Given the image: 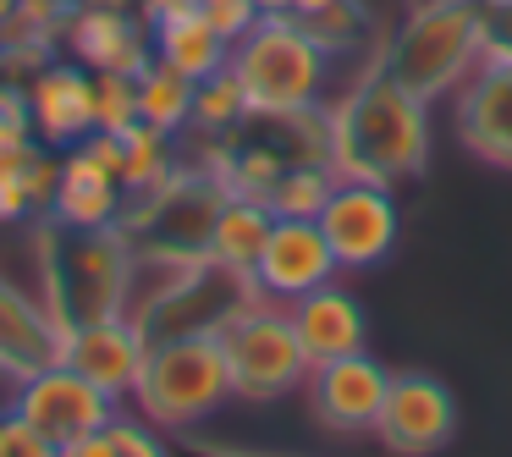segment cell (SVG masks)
Instances as JSON below:
<instances>
[{"instance_id":"obj_1","label":"cell","mask_w":512,"mask_h":457,"mask_svg":"<svg viewBox=\"0 0 512 457\" xmlns=\"http://www.w3.org/2000/svg\"><path fill=\"white\" fill-rule=\"evenodd\" d=\"M331 166L353 182H397L430 166V105L408 94L386 67L364 72L353 94L331 105Z\"/></svg>"},{"instance_id":"obj_2","label":"cell","mask_w":512,"mask_h":457,"mask_svg":"<svg viewBox=\"0 0 512 457\" xmlns=\"http://www.w3.org/2000/svg\"><path fill=\"white\" fill-rule=\"evenodd\" d=\"M34 265H39V298L56 314L61 331L111 320L122 314L127 270H133V237L116 226H72L61 215L34 221Z\"/></svg>"},{"instance_id":"obj_3","label":"cell","mask_w":512,"mask_h":457,"mask_svg":"<svg viewBox=\"0 0 512 457\" xmlns=\"http://www.w3.org/2000/svg\"><path fill=\"white\" fill-rule=\"evenodd\" d=\"M232 72L248 94L254 116H287L325 105L331 89V50L309 34L292 12H265L232 45Z\"/></svg>"},{"instance_id":"obj_4","label":"cell","mask_w":512,"mask_h":457,"mask_svg":"<svg viewBox=\"0 0 512 457\" xmlns=\"http://www.w3.org/2000/svg\"><path fill=\"white\" fill-rule=\"evenodd\" d=\"M485 61L479 0H419L386 50V72L424 105L457 94Z\"/></svg>"},{"instance_id":"obj_5","label":"cell","mask_w":512,"mask_h":457,"mask_svg":"<svg viewBox=\"0 0 512 457\" xmlns=\"http://www.w3.org/2000/svg\"><path fill=\"white\" fill-rule=\"evenodd\" d=\"M232 402V375H226L221 336H166L149 342V364L138 375L133 408L155 430H193L215 419Z\"/></svg>"},{"instance_id":"obj_6","label":"cell","mask_w":512,"mask_h":457,"mask_svg":"<svg viewBox=\"0 0 512 457\" xmlns=\"http://www.w3.org/2000/svg\"><path fill=\"white\" fill-rule=\"evenodd\" d=\"M221 353L232 375V402H281L309 386V353L292 331L287 303L254 298L221 325Z\"/></svg>"},{"instance_id":"obj_7","label":"cell","mask_w":512,"mask_h":457,"mask_svg":"<svg viewBox=\"0 0 512 457\" xmlns=\"http://www.w3.org/2000/svg\"><path fill=\"white\" fill-rule=\"evenodd\" d=\"M6 408L23 413V419L34 424L39 435H50L56 446H67V441H78V435L105 430V424L122 419V397L100 391L89 375H78L67 358L39 369V375H28V380H17Z\"/></svg>"},{"instance_id":"obj_8","label":"cell","mask_w":512,"mask_h":457,"mask_svg":"<svg viewBox=\"0 0 512 457\" xmlns=\"http://www.w3.org/2000/svg\"><path fill=\"white\" fill-rule=\"evenodd\" d=\"M320 232H325V243H331V254L342 270H375V265H386L391 248H397L402 210H397V199H391V188L342 177L331 188V199H325V210H320Z\"/></svg>"},{"instance_id":"obj_9","label":"cell","mask_w":512,"mask_h":457,"mask_svg":"<svg viewBox=\"0 0 512 457\" xmlns=\"http://www.w3.org/2000/svg\"><path fill=\"white\" fill-rule=\"evenodd\" d=\"M61 45L89 72H127V78H138L155 61L149 17L138 12L133 0H78L67 17Z\"/></svg>"},{"instance_id":"obj_10","label":"cell","mask_w":512,"mask_h":457,"mask_svg":"<svg viewBox=\"0 0 512 457\" xmlns=\"http://www.w3.org/2000/svg\"><path fill=\"white\" fill-rule=\"evenodd\" d=\"M457 435V397L441 386L435 375H419V369H402L391 375L386 402H380L375 419V441L397 457H430L441 452Z\"/></svg>"},{"instance_id":"obj_11","label":"cell","mask_w":512,"mask_h":457,"mask_svg":"<svg viewBox=\"0 0 512 457\" xmlns=\"http://www.w3.org/2000/svg\"><path fill=\"white\" fill-rule=\"evenodd\" d=\"M28 116H34V138L45 149H72L100 127V89L83 61H39L23 83Z\"/></svg>"},{"instance_id":"obj_12","label":"cell","mask_w":512,"mask_h":457,"mask_svg":"<svg viewBox=\"0 0 512 457\" xmlns=\"http://www.w3.org/2000/svg\"><path fill=\"white\" fill-rule=\"evenodd\" d=\"M386 386H391V369L380 358L364 353H347V358H331V364H314L309 369V408L325 430L336 435H375V419H380V402H386Z\"/></svg>"},{"instance_id":"obj_13","label":"cell","mask_w":512,"mask_h":457,"mask_svg":"<svg viewBox=\"0 0 512 457\" xmlns=\"http://www.w3.org/2000/svg\"><path fill=\"white\" fill-rule=\"evenodd\" d=\"M336 254L331 243H325L320 221H292V215H276V226H270L265 237V254H259L254 265V292L270 303H298L303 292L325 287V281H336Z\"/></svg>"},{"instance_id":"obj_14","label":"cell","mask_w":512,"mask_h":457,"mask_svg":"<svg viewBox=\"0 0 512 457\" xmlns=\"http://www.w3.org/2000/svg\"><path fill=\"white\" fill-rule=\"evenodd\" d=\"M452 122L474 160L512 171V61H479V72L452 94Z\"/></svg>"},{"instance_id":"obj_15","label":"cell","mask_w":512,"mask_h":457,"mask_svg":"<svg viewBox=\"0 0 512 457\" xmlns=\"http://www.w3.org/2000/svg\"><path fill=\"white\" fill-rule=\"evenodd\" d=\"M61 342H67V331H61L56 314L45 309V298L17 287V281L0 270V380H6V391H12L17 380L39 375V369L61 364Z\"/></svg>"},{"instance_id":"obj_16","label":"cell","mask_w":512,"mask_h":457,"mask_svg":"<svg viewBox=\"0 0 512 457\" xmlns=\"http://www.w3.org/2000/svg\"><path fill=\"white\" fill-rule=\"evenodd\" d=\"M61 358H67L78 375H89L100 391H111V397L133 402L138 375H144V364H149V336L138 331L127 314H111V320H94V325H78V331H67V342H61Z\"/></svg>"},{"instance_id":"obj_17","label":"cell","mask_w":512,"mask_h":457,"mask_svg":"<svg viewBox=\"0 0 512 457\" xmlns=\"http://www.w3.org/2000/svg\"><path fill=\"white\" fill-rule=\"evenodd\" d=\"M287 314H292V331H298L309 364H331V358H347V353H364L369 347L364 303L353 292H342L336 281L303 292L298 303H287Z\"/></svg>"},{"instance_id":"obj_18","label":"cell","mask_w":512,"mask_h":457,"mask_svg":"<svg viewBox=\"0 0 512 457\" xmlns=\"http://www.w3.org/2000/svg\"><path fill=\"white\" fill-rule=\"evenodd\" d=\"M127 210V188L89 144H72L61 155V177H56V204L50 215L72 226H116Z\"/></svg>"},{"instance_id":"obj_19","label":"cell","mask_w":512,"mask_h":457,"mask_svg":"<svg viewBox=\"0 0 512 457\" xmlns=\"http://www.w3.org/2000/svg\"><path fill=\"white\" fill-rule=\"evenodd\" d=\"M149 34H155V61L177 67L182 78H193V83H204L221 67H232V39L204 17V6H182V12L155 17Z\"/></svg>"},{"instance_id":"obj_20","label":"cell","mask_w":512,"mask_h":457,"mask_svg":"<svg viewBox=\"0 0 512 457\" xmlns=\"http://www.w3.org/2000/svg\"><path fill=\"white\" fill-rule=\"evenodd\" d=\"M276 226L265 199H243V193H226L221 210H215V226H210V259L237 276H254L259 254H265V237Z\"/></svg>"},{"instance_id":"obj_21","label":"cell","mask_w":512,"mask_h":457,"mask_svg":"<svg viewBox=\"0 0 512 457\" xmlns=\"http://www.w3.org/2000/svg\"><path fill=\"white\" fill-rule=\"evenodd\" d=\"M193 89L199 83L182 78L177 67H166V61H149L144 72H138V122L160 127V133H188L193 127Z\"/></svg>"},{"instance_id":"obj_22","label":"cell","mask_w":512,"mask_h":457,"mask_svg":"<svg viewBox=\"0 0 512 457\" xmlns=\"http://www.w3.org/2000/svg\"><path fill=\"white\" fill-rule=\"evenodd\" d=\"M116 138H122V188H127V199L177 177L182 160H177V138L171 133H160V127H149V122H133Z\"/></svg>"},{"instance_id":"obj_23","label":"cell","mask_w":512,"mask_h":457,"mask_svg":"<svg viewBox=\"0 0 512 457\" xmlns=\"http://www.w3.org/2000/svg\"><path fill=\"white\" fill-rule=\"evenodd\" d=\"M248 122H254V111H248V94H243V83H237L232 67H221L215 78H204L199 89H193V127L188 133L221 144V138H237Z\"/></svg>"},{"instance_id":"obj_24","label":"cell","mask_w":512,"mask_h":457,"mask_svg":"<svg viewBox=\"0 0 512 457\" xmlns=\"http://www.w3.org/2000/svg\"><path fill=\"white\" fill-rule=\"evenodd\" d=\"M336 166H320V160H309V166H287L276 177V188L265 193L270 215H292V221H320L325 199H331L336 188Z\"/></svg>"},{"instance_id":"obj_25","label":"cell","mask_w":512,"mask_h":457,"mask_svg":"<svg viewBox=\"0 0 512 457\" xmlns=\"http://www.w3.org/2000/svg\"><path fill=\"white\" fill-rule=\"evenodd\" d=\"M94 89H100V127L94 133H127L138 122V78H127V72H94Z\"/></svg>"},{"instance_id":"obj_26","label":"cell","mask_w":512,"mask_h":457,"mask_svg":"<svg viewBox=\"0 0 512 457\" xmlns=\"http://www.w3.org/2000/svg\"><path fill=\"white\" fill-rule=\"evenodd\" d=\"M309 34L336 56V50H347L358 34H364V6H358V0H336V6H325L320 17H309Z\"/></svg>"},{"instance_id":"obj_27","label":"cell","mask_w":512,"mask_h":457,"mask_svg":"<svg viewBox=\"0 0 512 457\" xmlns=\"http://www.w3.org/2000/svg\"><path fill=\"white\" fill-rule=\"evenodd\" d=\"M61 446L50 441V435H39L34 424L23 419V413H0V457H56Z\"/></svg>"},{"instance_id":"obj_28","label":"cell","mask_w":512,"mask_h":457,"mask_svg":"<svg viewBox=\"0 0 512 457\" xmlns=\"http://www.w3.org/2000/svg\"><path fill=\"white\" fill-rule=\"evenodd\" d=\"M485 17V61H512V0H479Z\"/></svg>"},{"instance_id":"obj_29","label":"cell","mask_w":512,"mask_h":457,"mask_svg":"<svg viewBox=\"0 0 512 457\" xmlns=\"http://www.w3.org/2000/svg\"><path fill=\"white\" fill-rule=\"evenodd\" d=\"M116 441H122V457H171V446L160 441V430L138 413H122L116 419Z\"/></svg>"},{"instance_id":"obj_30","label":"cell","mask_w":512,"mask_h":457,"mask_svg":"<svg viewBox=\"0 0 512 457\" xmlns=\"http://www.w3.org/2000/svg\"><path fill=\"white\" fill-rule=\"evenodd\" d=\"M199 6H204V17H210V23L221 28L226 39H232V45H237V39H243L254 23H259V17H265V12L254 6V0H199Z\"/></svg>"},{"instance_id":"obj_31","label":"cell","mask_w":512,"mask_h":457,"mask_svg":"<svg viewBox=\"0 0 512 457\" xmlns=\"http://www.w3.org/2000/svg\"><path fill=\"white\" fill-rule=\"evenodd\" d=\"M56 457H122V441H116V424H105V430H89V435H78V441H67Z\"/></svg>"},{"instance_id":"obj_32","label":"cell","mask_w":512,"mask_h":457,"mask_svg":"<svg viewBox=\"0 0 512 457\" xmlns=\"http://www.w3.org/2000/svg\"><path fill=\"white\" fill-rule=\"evenodd\" d=\"M133 6L149 17V23H155V17H166V12H182V6H199V0H133Z\"/></svg>"},{"instance_id":"obj_33","label":"cell","mask_w":512,"mask_h":457,"mask_svg":"<svg viewBox=\"0 0 512 457\" xmlns=\"http://www.w3.org/2000/svg\"><path fill=\"white\" fill-rule=\"evenodd\" d=\"M325 6H336V0H287V12L298 17V23H309V17H320Z\"/></svg>"},{"instance_id":"obj_34","label":"cell","mask_w":512,"mask_h":457,"mask_svg":"<svg viewBox=\"0 0 512 457\" xmlns=\"http://www.w3.org/2000/svg\"><path fill=\"white\" fill-rule=\"evenodd\" d=\"M259 12H287V0H254Z\"/></svg>"},{"instance_id":"obj_35","label":"cell","mask_w":512,"mask_h":457,"mask_svg":"<svg viewBox=\"0 0 512 457\" xmlns=\"http://www.w3.org/2000/svg\"><path fill=\"white\" fill-rule=\"evenodd\" d=\"M12 12H17V0H0V28L12 23Z\"/></svg>"},{"instance_id":"obj_36","label":"cell","mask_w":512,"mask_h":457,"mask_svg":"<svg viewBox=\"0 0 512 457\" xmlns=\"http://www.w3.org/2000/svg\"><path fill=\"white\" fill-rule=\"evenodd\" d=\"M0 386H6V380H0Z\"/></svg>"}]
</instances>
